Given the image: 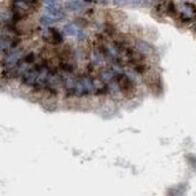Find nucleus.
Listing matches in <instances>:
<instances>
[{
  "label": "nucleus",
  "instance_id": "obj_10",
  "mask_svg": "<svg viewBox=\"0 0 196 196\" xmlns=\"http://www.w3.org/2000/svg\"><path fill=\"white\" fill-rule=\"evenodd\" d=\"M78 78L81 79V82L83 83V86L86 88L88 95L94 94V86H93V76L92 75H81L78 76Z\"/></svg>",
  "mask_w": 196,
  "mask_h": 196
},
{
  "label": "nucleus",
  "instance_id": "obj_13",
  "mask_svg": "<svg viewBox=\"0 0 196 196\" xmlns=\"http://www.w3.org/2000/svg\"><path fill=\"white\" fill-rule=\"evenodd\" d=\"M84 6V1L83 0H72L68 4V8L71 11H79Z\"/></svg>",
  "mask_w": 196,
  "mask_h": 196
},
{
  "label": "nucleus",
  "instance_id": "obj_15",
  "mask_svg": "<svg viewBox=\"0 0 196 196\" xmlns=\"http://www.w3.org/2000/svg\"><path fill=\"white\" fill-rule=\"evenodd\" d=\"M136 49H137L141 54L144 55L147 52H149L150 47L148 46V43H146V42H143V41H138V42H137V45H136Z\"/></svg>",
  "mask_w": 196,
  "mask_h": 196
},
{
  "label": "nucleus",
  "instance_id": "obj_1",
  "mask_svg": "<svg viewBox=\"0 0 196 196\" xmlns=\"http://www.w3.org/2000/svg\"><path fill=\"white\" fill-rule=\"evenodd\" d=\"M35 6L32 5L28 0H11V12L15 22L18 23L19 21H22L23 18L29 16L34 11Z\"/></svg>",
  "mask_w": 196,
  "mask_h": 196
},
{
  "label": "nucleus",
  "instance_id": "obj_5",
  "mask_svg": "<svg viewBox=\"0 0 196 196\" xmlns=\"http://www.w3.org/2000/svg\"><path fill=\"white\" fill-rule=\"evenodd\" d=\"M179 18L183 22H191L196 18V6L191 3H184L179 12Z\"/></svg>",
  "mask_w": 196,
  "mask_h": 196
},
{
  "label": "nucleus",
  "instance_id": "obj_8",
  "mask_svg": "<svg viewBox=\"0 0 196 196\" xmlns=\"http://www.w3.org/2000/svg\"><path fill=\"white\" fill-rule=\"evenodd\" d=\"M19 45V39H0V55L6 54L10 49Z\"/></svg>",
  "mask_w": 196,
  "mask_h": 196
},
{
  "label": "nucleus",
  "instance_id": "obj_9",
  "mask_svg": "<svg viewBox=\"0 0 196 196\" xmlns=\"http://www.w3.org/2000/svg\"><path fill=\"white\" fill-rule=\"evenodd\" d=\"M118 71L114 68H102L100 72H99V77L100 79H102L105 83H110L113 79L116 78V75H117Z\"/></svg>",
  "mask_w": 196,
  "mask_h": 196
},
{
  "label": "nucleus",
  "instance_id": "obj_17",
  "mask_svg": "<svg viewBox=\"0 0 196 196\" xmlns=\"http://www.w3.org/2000/svg\"><path fill=\"white\" fill-rule=\"evenodd\" d=\"M112 1H113L116 5H124L126 3V0H112Z\"/></svg>",
  "mask_w": 196,
  "mask_h": 196
},
{
  "label": "nucleus",
  "instance_id": "obj_11",
  "mask_svg": "<svg viewBox=\"0 0 196 196\" xmlns=\"http://www.w3.org/2000/svg\"><path fill=\"white\" fill-rule=\"evenodd\" d=\"M72 96H75V98H83V96H88V93H87L86 88H84L83 83L81 82V79H79L78 77H77L76 84H75L73 92H72Z\"/></svg>",
  "mask_w": 196,
  "mask_h": 196
},
{
  "label": "nucleus",
  "instance_id": "obj_6",
  "mask_svg": "<svg viewBox=\"0 0 196 196\" xmlns=\"http://www.w3.org/2000/svg\"><path fill=\"white\" fill-rule=\"evenodd\" d=\"M88 59H89V64L93 68H101L105 64V58L102 55L101 51L96 47H94L90 51V53L88 55Z\"/></svg>",
  "mask_w": 196,
  "mask_h": 196
},
{
  "label": "nucleus",
  "instance_id": "obj_4",
  "mask_svg": "<svg viewBox=\"0 0 196 196\" xmlns=\"http://www.w3.org/2000/svg\"><path fill=\"white\" fill-rule=\"evenodd\" d=\"M42 39L45 42H47L48 45L59 46L63 43L64 36L57 28H46L42 33Z\"/></svg>",
  "mask_w": 196,
  "mask_h": 196
},
{
  "label": "nucleus",
  "instance_id": "obj_3",
  "mask_svg": "<svg viewBox=\"0 0 196 196\" xmlns=\"http://www.w3.org/2000/svg\"><path fill=\"white\" fill-rule=\"evenodd\" d=\"M114 81L117 82L118 87H119V90H120V93L124 95V96L130 98V96H133L135 94V90H136L135 83H133V81L131 79V77L129 75L123 73V72H117Z\"/></svg>",
  "mask_w": 196,
  "mask_h": 196
},
{
  "label": "nucleus",
  "instance_id": "obj_14",
  "mask_svg": "<svg viewBox=\"0 0 196 196\" xmlns=\"http://www.w3.org/2000/svg\"><path fill=\"white\" fill-rule=\"evenodd\" d=\"M54 22H55L54 17H53V15H51V13L43 15V16H41V18H40V23L42 24V25H45V27H48V25L53 24Z\"/></svg>",
  "mask_w": 196,
  "mask_h": 196
},
{
  "label": "nucleus",
  "instance_id": "obj_2",
  "mask_svg": "<svg viewBox=\"0 0 196 196\" xmlns=\"http://www.w3.org/2000/svg\"><path fill=\"white\" fill-rule=\"evenodd\" d=\"M24 51L22 47H19V45L10 49L6 54L3 55V60H1V66L3 69H15L18 62L23 58Z\"/></svg>",
  "mask_w": 196,
  "mask_h": 196
},
{
  "label": "nucleus",
  "instance_id": "obj_16",
  "mask_svg": "<svg viewBox=\"0 0 196 196\" xmlns=\"http://www.w3.org/2000/svg\"><path fill=\"white\" fill-rule=\"evenodd\" d=\"M76 39L78 40V41H83V40H86V39H87V34H86V32H84L83 29H79L78 34L76 35Z\"/></svg>",
  "mask_w": 196,
  "mask_h": 196
},
{
  "label": "nucleus",
  "instance_id": "obj_7",
  "mask_svg": "<svg viewBox=\"0 0 196 196\" xmlns=\"http://www.w3.org/2000/svg\"><path fill=\"white\" fill-rule=\"evenodd\" d=\"M93 76V75H92ZM93 86H94V95H106L108 94V86L100 77L93 76Z\"/></svg>",
  "mask_w": 196,
  "mask_h": 196
},
{
  "label": "nucleus",
  "instance_id": "obj_18",
  "mask_svg": "<svg viewBox=\"0 0 196 196\" xmlns=\"http://www.w3.org/2000/svg\"><path fill=\"white\" fill-rule=\"evenodd\" d=\"M28 1H29V3L32 4V5L36 6V5H39V4L41 3V1H42V0H28Z\"/></svg>",
  "mask_w": 196,
  "mask_h": 196
},
{
  "label": "nucleus",
  "instance_id": "obj_12",
  "mask_svg": "<svg viewBox=\"0 0 196 196\" xmlns=\"http://www.w3.org/2000/svg\"><path fill=\"white\" fill-rule=\"evenodd\" d=\"M79 29H81V27L76 23H68L64 25V33L70 36H76L78 34Z\"/></svg>",
  "mask_w": 196,
  "mask_h": 196
}]
</instances>
